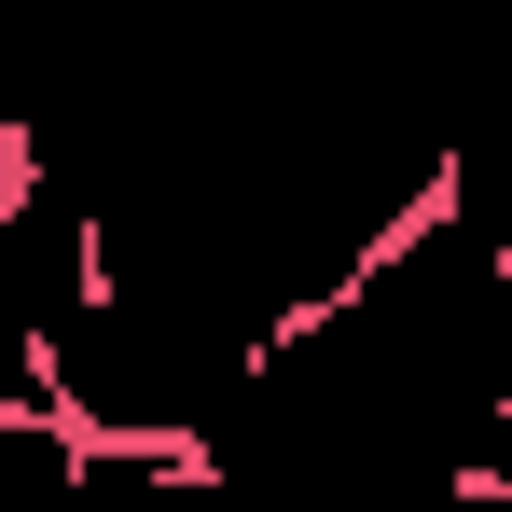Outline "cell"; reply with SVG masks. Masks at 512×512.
Masks as SVG:
<instances>
[{"instance_id": "obj_2", "label": "cell", "mask_w": 512, "mask_h": 512, "mask_svg": "<svg viewBox=\"0 0 512 512\" xmlns=\"http://www.w3.org/2000/svg\"><path fill=\"white\" fill-rule=\"evenodd\" d=\"M70 471H84L70 416H0V512H70Z\"/></svg>"}, {"instance_id": "obj_1", "label": "cell", "mask_w": 512, "mask_h": 512, "mask_svg": "<svg viewBox=\"0 0 512 512\" xmlns=\"http://www.w3.org/2000/svg\"><path fill=\"white\" fill-rule=\"evenodd\" d=\"M97 291V194L56 167H14L0 194V346H42Z\"/></svg>"}, {"instance_id": "obj_4", "label": "cell", "mask_w": 512, "mask_h": 512, "mask_svg": "<svg viewBox=\"0 0 512 512\" xmlns=\"http://www.w3.org/2000/svg\"><path fill=\"white\" fill-rule=\"evenodd\" d=\"M14 167H28V153H14V111H0V194H14Z\"/></svg>"}, {"instance_id": "obj_3", "label": "cell", "mask_w": 512, "mask_h": 512, "mask_svg": "<svg viewBox=\"0 0 512 512\" xmlns=\"http://www.w3.org/2000/svg\"><path fill=\"white\" fill-rule=\"evenodd\" d=\"M0 416H56L42 402V346H0Z\"/></svg>"}]
</instances>
